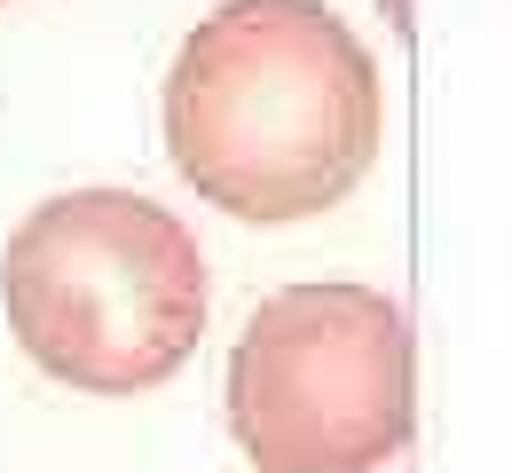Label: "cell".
Returning a JSON list of instances; mask_svg holds the SVG:
<instances>
[{
	"label": "cell",
	"instance_id": "cell-1",
	"mask_svg": "<svg viewBox=\"0 0 512 473\" xmlns=\"http://www.w3.org/2000/svg\"><path fill=\"white\" fill-rule=\"evenodd\" d=\"M386 87L323 0H221L166 71V158L237 221H316L371 174Z\"/></svg>",
	"mask_w": 512,
	"mask_h": 473
},
{
	"label": "cell",
	"instance_id": "cell-2",
	"mask_svg": "<svg viewBox=\"0 0 512 473\" xmlns=\"http://www.w3.org/2000/svg\"><path fill=\"white\" fill-rule=\"evenodd\" d=\"M16 347L79 395H150L205 339V253L142 190H64L0 253Z\"/></svg>",
	"mask_w": 512,
	"mask_h": 473
},
{
	"label": "cell",
	"instance_id": "cell-3",
	"mask_svg": "<svg viewBox=\"0 0 512 473\" xmlns=\"http://www.w3.org/2000/svg\"><path fill=\"white\" fill-rule=\"evenodd\" d=\"M229 434L260 473H379L410 450V324L371 284H284L229 347Z\"/></svg>",
	"mask_w": 512,
	"mask_h": 473
},
{
	"label": "cell",
	"instance_id": "cell-4",
	"mask_svg": "<svg viewBox=\"0 0 512 473\" xmlns=\"http://www.w3.org/2000/svg\"><path fill=\"white\" fill-rule=\"evenodd\" d=\"M386 16H394V32H410V16H418V0H386Z\"/></svg>",
	"mask_w": 512,
	"mask_h": 473
}]
</instances>
